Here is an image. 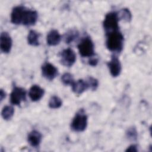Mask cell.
<instances>
[{
  "label": "cell",
  "mask_w": 152,
  "mask_h": 152,
  "mask_svg": "<svg viewBox=\"0 0 152 152\" xmlns=\"http://www.w3.org/2000/svg\"><path fill=\"white\" fill-rule=\"evenodd\" d=\"M124 41V36L119 30L106 34V45L111 52H121L123 49Z\"/></svg>",
  "instance_id": "obj_1"
},
{
  "label": "cell",
  "mask_w": 152,
  "mask_h": 152,
  "mask_svg": "<svg viewBox=\"0 0 152 152\" xmlns=\"http://www.w3.org/2000/svg\"><path fill=\"white\" fill-rule=\"evenodd\" d=\"M87 116L83 109H80L75 115L71 124V129L75 132L84 131L87 126Z\"/></svg>",
  "instance_id": "obj_2"
},
{
  "label": "cell",
  "mask_w": 152,
  "mask_h": 152,
  "mask_svg": "<svg viewBox=\"0 0 152 152\" xmlns=\"http://www.w3.org/2000/svg\"><path fill=\"white\" fill-rule=\"evenodd\" d=\"M119 17L116 12H110L104 17L103 25L106 34L119 30Z\"/></svg>",
  "instance_id": "obj_3"
},
{
  "label": "cell",
  "mask_w": 152,
  "mask_h": 152,
  "mask_svg": "<svg viewBox=\"0 0 152 152\" xmlns=\"http://www.w3.org/2000/svg\"><path fill=\"white\" fill-rule=\"evenodd\" d=\"M78 49L80 55L83 57H92L94 55V45L88 36L81 39L78 45Z\"/></svg>",
  "instance_id": "obj_4"
},
{
  "label": "cell",
  "mask_w": 152,
  "mask_h": 152,
  "mask_svg": "<svg viewBox=\"0 0 152 152\" xmlns=\"http://www.w3.org/2000/svg\"><path fill=\"white\" fill-rule=\"evenodd\" d=\"M26 100V91L21 87H15L11 94L10 102L14 105H20L21 102Z\"/></svg>",
  "instance_id": "obj_5"
},
{
  "label": "cell",
  "mask_w": 152,
  "mask_h": 152,
  "mask_svg": "<svg viewBox=\"0 0 152 152\" xmlns=\"http://www.w3.org/2000/svg\"><path fill=\"white\" fill-rule=\"evenodd\" d=\"M75 61L76 55L72 49L68 48L62 51L61 53V62L63 65L70 67L74 65Z\"/></svg>",
  "instance_id": "obj_6"
},
{
  "label": "cell",
  "mask_w": 152,
  "mask_h": 152,
  "mask_svg": "<svg viewBox=\"0 0 152 152\" xmlns=\"http://www.w3.org/2000/svg\"><path fill=\"white\" fill-rule=\"evenodd\" d=\"M37 18L38 14L36 11L26 8L23 13L21 24L26 26L34 25L37 22Z\"/></svg>",
  "instance_id": "obj_7"
},
{
  "label": "cell",
  "mask_w": 152,
  "mask_h": 152,
  "mask_svg": "<svg viewBox=\"0 0 152 152\" xmlns=\"http://www.w3.org/2000/svg\"><path fill=\"white\" fill-rule=\"evenodd\" d=\"M41 69L43 76L48 80H53L58 74V69L49 62L43 64Z\"/></svg>",
  "instance_id": "obj_8"
},
{
  "label": "cell",
  "mask_w": 152,
  "mask_h": 152,
  "mask_svg": "<svg viewBox=\"0 0 152 152\" xmlns=\"http://www.w3.org/2000/svg\"><path fill=\"white\" fill-rule=\"evenodd\" d=\"M107 66L112 77H116L120 75L122 69L121 64L119 59L116 56H112L110 61L107 63Z\"/></svg>",
  "instance_id": "obj_9"
},
{
  "label": "cell",
  "mask_w": 152,
  "mask_h": 152,
  "mask_svg": "<svg viewBox=\"0 0 152 152\" xmlns=\"http://www.w3.org/2000/svg\"><path fill=\"white\" fill-rule=\"evenodd\" d=\"M12 41L11 36L7 32H2L0 36V48L4 53H8L11 51Z\"/></svg>",
  "instance_id": "obj_10"
},
{
  "label": "cell",
  "mask_w": 152,
  "mask_h": 152,
  "mask_svg": "<svg viewBox=\"0 0 152 152\" xmlns=\"http://www.w3.org/2000/svg\"><path fill=\"white\" fill-rule=\"evenodd\" d=\"M26 7L23 6H17L14 7L11 14V21L14 24H21L23 15Z\"/></svg>",
  "instance_id": "obj_11"
},
{
  "label": "cell",
  "mask_w": 152,
  "mask_h": 152,
  "mask_svg": "<svg viewBox=\"0 0 152 152\" xmlns=\"http://www.w3.org/2000/svg\"><path fill=\"white\" fill-rule=\"evenodd\" d=\"M45 91L37 85H33L28 91V96L31 101L36 102L39 100L44 95Z\"/></svg>",
  "instance_id": "obj_12"
},
{
  "label": "cell",
  "mask_w": 152,
  "mask_h": 152,
  "mask_svg": "<svg viewBox=\"0 0 152 152\" xmlns=\"http://www.w3.org/2000/svg\"><path fill=\"white\" fill-rule=\"evenodd\" d=\"M42 139V135L40 132L36 130L31 131L28 135L27 140L30 145L34 147H38Z\"/></svg>",
  "instance_id": "obj_13"
},
{
  "label": "cell",
  "mask_w": 152,
  "mask_h": 152,
  "mask_svg": "<svg viewBox=\"0 0 152 152\" xmlns=\"http://www.w3.org/2000/svg\"><path fill=\"white\" fill-rule=\"evenodd\" d=\"M61 40V36L56 30H50L46 37L47 44L49 46H56L59 43Z\"/></svg>",
  "instance_id": "obj_14"
},
{
  "label": "cell",
  "mask_w": 152,
  "mask_h": 152,
  "mask_svg": "<svg viewBox=\"0 0 152 152\" xmlns=\"http://www.w3.org/2000/svg\"><path fill=\"white\" fill-rule=\"evenodd\" d=\"M71 87L73 92L78 95L82 94L86 90L88 89L86 81L83 80H78L77 81H74L71 85Z\"/></svg>",
  "instance_id": "obj_15"
},
{
  "label": "cell",
  "mask_w": 152,
  "mask_h": 152,
  "mask_svg": "<svg viewBox=\"0 0 152 152\" xmlns=\"http://www.w3.org/2000/svg\"><path fill=\"white\" fill-rule=\"evenodd\" d=\"M40 34L34 30H30L27 36L28 43L33 46H37L39 45Z\"/></svg>",
  "instance_id": "obj_16"
},
{
  "label": "cell",
  "mask_w": 152,
  "mask_h": 152,
  "mask_svg": "<svg viewBox=\"0 0 152 152\" xmlns=\"http://www.w3.org/2000/svg\"><path fill=\"white\" fill-rule=\"evenodd\" d=\"M14 113V109L11 106H5L1 112L2 117L4 119L8 121L11 119Z\"/></svg>",
  "instance_id": "obj_17"
},
{
  "label": "cell",
  "mask_w": 152,
  "mask_h": 152,
  "mask_svg": "<svg viewBox=\"0 0 152 152\" xmlns=\"http://www.w3.org/2000/svg\"><path fill=\"white\" fill-rule=\"evenodd\" d=\"M78 36V32L76 30H70L64 36L65 42L69 44L73 42Z\"/></svg>",
  "instance_id": "obj_18"
},
{
  "label": "cell",
  "mask_w": 152,
  "mask_h": 152,
  "mask_svg": "<svg viewBox=\"0 0 152 152\" xmlns=\"http://www.w3.org/2000/svg\"><path fill=\"white\" fill-rule=\"evenodd\" d=\"M62 102L59 97L56 96H53L50 97L48 105L51 109H58L62 106Z\"/></svg>",
  "instance_id": "obj_19"
},
{
  "label": "cell",
  "mask_w": 152,
  "mask_h": 152,
  "mask_svg": "<svg viewBox=\"0 0 152 152\" xmlns=\"http://www.w3.org/2000/svg\"><path fill=\"white\" fill-rule=\"evenodd\" d=\"M119 18L122 19L126 22H129L131 21L132 18V15L128 8H123L119 12V14H118Z\"/></svg>",
  "instance_id": "obj_20"
},
{
  "label": "cell",
  "mask_w": 152,
  "mask_h": 152,
  "mask_svg": "<svg viewBox=\"0 0 152 152\" xmlns=\"http://www.w3.org/2000/svg\"><path fill=\"white\" fill-rule=\"evenodd\" d=\"M86 82L88 85V88H90L93 91L96 90L99 86V81L98 80L93 77H88L86 79Z\"/></svg>",
  "instance_id": "obj_21"
},
{
  "label": "cell",
  "mask_w": 152,
  "mask_h": 152,
  "mask_svg": "<svg viewBox=\"0 0 152 152\" xmlns=\"http://www.w3.org/2000/svg\"><path fill=\"white\" fill-rule=\"evenodd\" d=\"M61 81L65 85H72L75 81L72 74L68 72H66L61 77Z\"/></svg>",
  "instance_id": "obj_22"
},
{
  "label": "cell",
  "mask_w": 152,
  "mask_h": 152,
  "mask_svg": "<svg viewBox=\"0 0 152 152\" xmlns=\"http://www.w3.org/2000/svg\"><path fill=\"white\" fill-rule=\"evenodd\" d=\"M126 137L131 140H135L137 138V131L134 126H131L127 129Z\"/></svg>",
  "instance_id": "obj_23"
},
{
  "label": "cell",
  "mask_w": 152,
  "mask_h": 152,
  "mask_svg": "<svg viewBox=\"0 0 152 152\" xmlns=\"http://www.w3.org/2000/svg\"><path fill=\"white\" fill-rule=\"evenodd\" d=\"M137 147L135 145H131L129 146L127 149L126 150V151H131V152H136L137 151Z\"/></svg>",
  "instance_id": "obj_24"
},
{
  "label": "cell",
  "mask_w": 152,
  "mask_h": 152,
  "mask_svg": "<svg viewBox=\"0 0 152 152\" xmlns=\"http://www.w3.org/2000/svg\"><path fill=\"white\" fill-rule=\"evenodd\" d=\"M98 63V59L97 58H91L89 61H88V64L89 65H91V66H96L97 65Z\"/></svg>",
  "instance_id": "obj_25"
},
{
  "label": "cell",
  "mask_w": 152,
  "mask_h": 152,
  "mask_svg": "<svg viewBox=\"0 0 152 152\" xmlns=\"http://www.w3.org/2000/svg\"><path fill=\"white\" fill-rule=\"evenodd\" d=\"M5 96H6L5 92L2 89H1V91H0V100H1V101L3 100V99L5 97Z\"/></svg>",
  "instance_id": "obj_26"
}]
</instances>
